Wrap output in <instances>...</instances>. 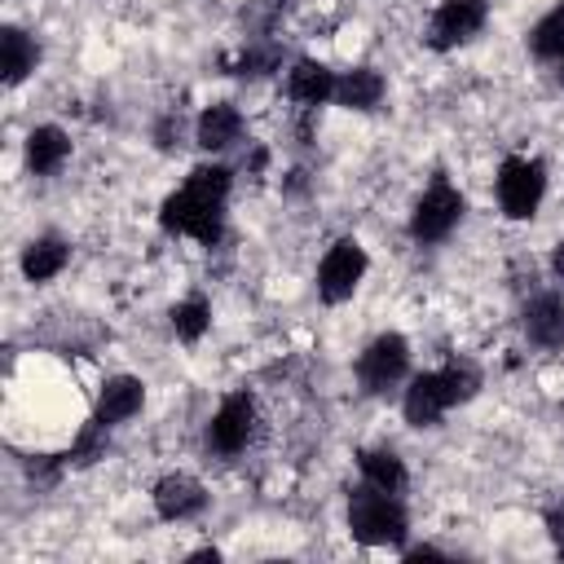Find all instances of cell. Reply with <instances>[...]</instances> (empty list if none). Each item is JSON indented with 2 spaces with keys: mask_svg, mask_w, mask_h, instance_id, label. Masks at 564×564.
Masks as SVG:
<instances>
[{
  "mask_svg": "<svg viewBox=\"0 0 564 564\" xmlns=\"http://www.w3.org/2000/svg\"><path fill=\"white\" fill-rule=\"evenodd\" d=\"M476 392V370L471 366H445L427 370L405 388V419L414 427H432L454 401H467Z\"/></svg>",
  "mask_w": 564,
  "mask_h": 564,
  "instance_id": "cell-1",
  "label": "cell"
},
{
  "mask_svg": "<svg viewBox=\"0 0 564 564\" xmlns=\"http://www.w3.org/2000/svg\"><path fill=\"white\" fill-rule=\"evenodd\" d=\"M348 529L366 546H397V542H405V511H401L397 494L366 485L361 494L348 498Z\"/></svg>",
  "mask_w": 564,
  "mask_h": 564,
  "instance_id": "cell-2",
  "label": "cell"
},
{
  "mask_svg": "<svg viewBox=\"0 0 564 564\" xmlns=\"http://www.w3.org/2000/svg\"><path fill=\"white\" fill-rule=\"evenodd\" d=\"M220 207H225V198H216V194H207V189H198V185L185 181L163 203L159 220H163L167 234H185V238H198L203 247H212L220 238V216H225Z\"/></svg>",
  "mask_w": 564,
  "mask_h": 564,
  "instance_id": "cell-3",
  "label": "cell"
},
{
  "mask_svg": "<svg viewBox=\"0 0 564 564\" xmlns=\"http://www.w3.org/2000/svg\"><path fill=\"white\" fill-rule=\"evenodd\" d=\"M546 194V167L538 159H507L498 167V203L511 220H529Z\"/></svg>",
  "mask_w": 564,
  "mask_h": 564,
  "instance_id": "cell-4",
  "label": "cell"
},
{
  "mask_svg": "<svg viewBox=\"0 0 564 564\" xmlns=\"http://www.w3.org/2000/svg\"><path fill=\"white\" fill-rule=\"evenodd\" d=\"M361 273H366V251H361V242H357V238H339V242L322 256L317 295H322L326 304H339V300H348V295L357 291Z\"/></svg>",
  "mask_w": 564,
  "mask_h": 564,
  "instance_id": "cell-5",
  "label": "cell"
},
{
  "mask_svg": "<svg viewBox=\"0 0 564 564\" xmlns=\"http://www.w3.org/2000/svg\"><path fill=\"white\" fill-rule=\"evenodd\" d=\"M463 216V194L445 181H436L419 203H414V216H410V234L419 242H441Z\"/></svg>",
  "mask_w": 564,
  "mask_h": 564,
  "instance_id": "cell-6",
  "label": "cell"
},
{
  "mask_svg": "<svg viewBox=\"0 0 564 564\" xmlns=\"http://www.w3.org/2000/svg\"><path fill=\"white\" fill-rule=\"evenodd\" d=\"M405 366H410V344L401 335H379L357 357V379H361L366 392H388L405 375Z\"/></svg>",
  "mask_w": 564,
  "mask_h": 564,
  "instance_id": "cell-7",
  "label": "cell"
},
{
  "mask_svg": "<svg viewBox=\"0 0 564 564\" xmlns=\"http://www.w3.org/2000/svg\"><path fill=\"white\" fill-rule=\"evenodd\" d=\"M251 432H256V405H251L247 392H234V397H225L220 410L212 414V423H207V445H212L216 454H238V449L251 441Z\"/></svg>",
  "mask_w": 564,
  "mask_h": 564,
  "instance_id": "cell-8",
  "label": "cell"
},
{
  "mask_svg": "<svg viewBox=\"0 0 564 564\" xmlns=\"http://www.w3.org/2000/svg\"><path fill=\"white\" fill-rule=\"evenodd\" d=\"M485 13H489V0H441V9L432 13V26H427V44L454 48V44L471 40L485 26Z\"/></svg>",
  "mask_w": 564,
  "mask_h": 564,
  "instance_id": "cell-9",
  "label": "cell"
},
{
  "mask_svg": "<svg viewBox=\"0 0 564 564\" xmlns=\"http://www.w3.org/2000/svg\"><path fill=\"white\" fill-rule=\"evenodd\" d=\"M203 502H207L203 485L194 476H185V471H172V476H163L154 485V511L163 520H189V516L203 511Z\"/></svg>",
  "mask_w": 564,
  "mask_h": 564,
  "instance_id": "cell-10",
  "label": "cell"
},
{
  "mask_svg": "<svg viewBox=\"0 0 564 564\" xmlns=\"http://www.w3.org/2000/svg\"><path fill=\"white\" fill-rule=\"evenodd\" d=\"M141 401H145L141 379H132V375H115V379L101 383L97 419H101V423H123V419H132V414L141 410Z\"/></svg>",
  "mask_w": 564,
  "mask_h": 564,
  "instance_id": "cell-11",
  "label": "cell"
},
{
  "mask_svg": "<svg viewBox=\"0 0 564 564\" xmlns=\"http://www.w3.org/2000/svg\"><path fill=\"white\" fill-rule=\"evenodd\" d=\"M286 93H291V101H300V106H322V101H330L335 97V75L322 66V62H295L291 66V75H286Z\"/></svg>",
  "mask_w": 564,
  "mask_h": 564,
  "instance_id": "cell-12",
  "label": "cell"
},
{
  "mask_svg": "<svg viewBox=\"0 0 564 564\" xmlns=\"http://www.w3.org/2000/svg\"><path fill=\"white\" fill-rule=\"evenodd\" d=\"M524 326H529V339H538L542 348H560L564 344V300L538 295L524 308Z\"/></svg>",
  "mask_w": 564,
  "mask_h": 564,
  "instance_id": "cell-13",
  "label": "cell"
},
{
  "mask_svg": "<svg viewBox=\"0 0 564 564\" xmlns=\"http://www.w3.org/2000/svg\"><path fill=\"white\" fill-rule=\"evenodd\" d=\"M379 97H383V79L370 66H357L335 79V101L348 110H370V106H379Z\"/></svg>",
  "mask_w": 564,
  "mask_h": 564,
  "instance_id": "cell-14",
  "label": "cell"
},
{
  "mask_svg": "<svg viewBox=\"0 0 564 564\" xmlns=\"http://www.w3.org/2000/svg\"><path fill=\"white\" fill-rule=\"evenodd\" d=\"M238 132H242V115L225 101H216L198 115V145L203 150H225V145L238 141Z\"/></svg>",
  "mask_w": 564,
  "mask_h": 564,
  "instance_id": "cell-15",
  "label": "cell"
},
{
  "mask_svg": "<svg viewBox=\"0 0 564 564\" xmlns=\"http://www.w3.org/2000/svg\"><path fill=\"white\" fill-rule=\"evenodd\" d=\"M66 154H70V137L62 128H53V123H44V128H35L26 137V163H31V172H57L66 163Z\"/></svg>",
  "mask_w": 564,
  "mask_h": 564,
  "instance_id": "cell-16",
  "label": "cell"
},
{
  "mask_svg": "<svg viewBox=\"0 0 564 564\" xmlns=\"http://www.w3.org/2000/svg\"><path fill=\"white\" fill-rule=\"evenodd\" d=\"M66 260H70V247H66L62 238H35V242L22 251V273H26L31 282H48V278H57V273L66 269Z\"/></svg>",
  "mask_w": 564,
  "mask_h": 564,
  "instance_id": "cell-17",
  "label": "cell"
},
{
  "mask_svg": "<svg viewBox=\"0 0 564 564\" xmlns=\"http://www.w3.org/2000/svg\"><path fill=\"white\" fill-rule=\"evenodd\" d=\"M361 476H366V485H375V489H383V494H401L405 489V463L392 454V449H361Z\"/></svg>",
  "mask_w": 564,
  "mask_h": 564,
  "instance_id": "cell-18",
  "label": "cell"
},
{
  "mask_svg": "<svg viewBox=\"0 0 564 564\" xmlns=\"http://www.w3.org/2000/svg\"><path fill=\"white\" fill-rule=\"evenodd\" d=\"M529 44L542 62H555L560 66V79H564V4H555L533 31H529Z\"/></svg>",
  "mask_w": 564,
  "mask_h": 564,
  "instance_id": "cell-19",
  "label": "cell"
},
{
  "mask_svg": "<svg viewBox=\"0 0 564 564\" xmlns=\"http://www.w3.org/2000/svg\"><path fill=\"white\" fill-rule=\"evenodd\" d=\"M0 53H4V84H18L26 79V70H35V44L18 26L0 31Z\"/></svg>",
  "mask_w": 564,
  "mask_h": 564,
  "instance_id": "cell-20",
  "label": "cell"
},
{
  "mask_svg": "<svg viewBox=\"0 0 564 564\" xmlns=\"http://www.w3.org/2000/svg\"><path fill=\"white\" fill-rule=\"evenodd\" d=\"M212 326V308H207V300L203 295H189V300H181L176 308H172V330L185 339V344H194V339H203V330Z\"/></svg>",
  "mask_w": 564,
  "mask_h": 564,
  "instance_id": "cell-21",
  "label": "cell"
},
{
  "mask_svg": "<svg viewBox=\"0 0 564 564\" xmlns=\"http://www.w3.org/2000/svg\"><path fill=\"white\" fill-rule=\"evenodd\" d=\"M106 427L110 423H101V419H93L84 432H79V441H75V449H70V458L75 463H97L101 454H106Z\"/></svg>",
  "mask_w": 564,
  "mask_h": 564,
  "instance_id": "cell-22",
  "label": "cell"
},
{
  "mask_svg": "<svg viewBox=\"0 0 564 564\" xmlns=\"http://www.w3.org/2000/svg\"><path fill=\"white\" fill-rule=\"evenodd\" d=\"M551 264H555V273H560V282H564V242L555 247V256H551Z\"/></svg>",
  "mask_w": 564,
  "mask_h": 564,
  "instance_id": "cell-23",
  "label": "cell"
}]
</instances>
